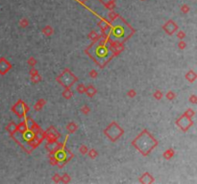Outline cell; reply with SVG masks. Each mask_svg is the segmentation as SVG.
Instances as JSON below:
<instances>
[{
  "mask_svg": "<svg viewBox=\"0 0 197 184\" xmlns=\"http://www.w3.org/2000/svg\"><path fill=\"white\" fill-rule=\"evenodd\" d=\"M158 142L151 136L147 130H143L142 133L133 141L135 148L142 153L143 155H147L154 148L157 146Z\"/></svg>",
  "mask_w": 197,
  "mask_h": 184,
  "instance_id": "6da1fadb",
  "label": "cell"
},
{
  "mask_svg": "<svg viewBox=\"0 0 197 184\" xmlns=\"http://www.w3.org/2000/svg\"><path fill=\"white\" fill-rule=\"evenodd\" d=\"M87 52L101 66L106 64V62L109 61L111 58V56H113V52H111V49L108 47V46L104 45L102 43L93 44L88 50H87Z\"/></svg>",
  "mask_w": 197,
  "mask_h": 184,
  "instance_id": "7a4b0ae2",
  "label": "cell"
},
{
  "mask_svg": "<svg viewBox=\"0 0 197 184\" xmlns=\"http://www.w3.org/2000/svg\"><path fill=\"white\" fill-rule=\"evenodd\" d=\"M133 30L122 18L117 17L111 25V37L117 40H125L132 34Z\"/></svg>",
  "mask_w": 197,
  "mask_h": 184,
  "instance_id": "3957f363",
  "label": "cell"
},
{
  "mask_svg": "<svg viewBox=\"0 0 197 184\" xmlns=\"http://www.w3.org/2000/svg\"><path fill=\"white\" fill-rule=\"evenodd\" d=\"M10 67H11V65H10V63L7 61L4 60V59L0 60V73L5 74L10 69Z\"/></svg>",
  "mask_w": 197,
  "mask_h": 184,
  "instance_id": "277c9868",
  "label": "cell"
},
{
  "mask_svg": "<svg viewBox=\"0 0 197 184\" xmlns=\"http://www.w3.org/2000/svg\"><path fill=\"white\" fill-rule=\"evenodd\" d=\"M163 29L168 33V34H172V32H174L177 29V26H176V24H175V22H173V21H168L166 23V25L163 27Z\"/></svg>",
  "mask_w": 197,
  "mask_h": 184,
  "instance_id": "5b68a950",
  "label": "cell"
},
{
  "mask_svg": "<svg viewBox=\"0 0 197 184\" xmlns=\"http://www.w3.org/2000/svg\"><path fill=\"white\" fill-rule=\"evenodd\" d=\"M100 1L102 2V4L104 6H106L108 9L113 10V8L114 7V1H116V0H100Z\"/></svg>",
  "mask_w": 197,
  "mask_h": 184,
  "instance_id": "8992f818",
  "label": "cell"
},
{
  "mask_svg": "<svg viewBox=\"0 0 197 184\" xmlns=\"http://www.w3.org/2000/svg\"><path fill=\"white\" fill-rule=\"evenodd\" d=\"M181 10H182V11H183V12H185V13H186V12H188V11H189V7H188V6H186V5H185V6H183V7L181 8Z\"/></svg>",
  "mask_w": 197,
  "mask_h": 184,
  "instance_id": "52a82bcc",
  "label": "cell"
}]
</instances>
